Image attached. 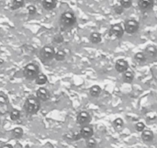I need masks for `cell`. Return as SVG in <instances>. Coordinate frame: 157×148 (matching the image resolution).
<instances>
[{
  "label": "cell",
  "instance_id": "6da1fadb",
  "mask_svg": "<svg viewBox=\"0 0 157 148\" xmlns=\"http://www.w3.org/2000/svg\"><path fill=\"white\" fill-rule=\"evenodd\" d=\"M41 101L39 100L36 96H29L25 99L23 108L25 112L28 115H34L36 114L41 107Z\"/></svg>",
  "mask_w": 157,
  "mask_h": 148
},
{
  "label": "cell",
  "instance_id": "7a4b0ae2",
  "mask_svg": "<svg viewBox=\"0 0 157 148\" xmlns=\"http://www.w3.org/2000/svg\"><path fill=\"white\" fill-rule=\"evenodd\" d=\"M75 23H76V17L72 12H64L60 16V24L63 28H71Z\"/></svg>",
  "mask_w": 157,
  "mask_h": 148
},
{
  "label": "cell",
  "instance_id": "3957f363",
  "mask_svg": "<svg viewBox=\"0 0 157 148\" xmlns=\"http://www.w3.org/2000/svg\"><path fill=\"white\" fill-rule=\"evenodd\" d=\"M55 53L56 50L52 46H45L39 51V57L40 60L44 63H49L54 59Z\"/></svg>",
  "mask_w": 157,
  "mask_h": 148
},
{
  "label": "cell",
  "instance_id": "277c9868",
  "mask_svg": "<svg viewBox=\"0 0 157 148\" xmlns=\"http://www.w3.org/2000/svg\"><path fill=\"white\" fill-rule=\"evenodd\" d=\"M39 74V67L37 64L33 63H28L24 67L23 75L28 80H33Z\"/></svg>",
  "mask_w": 157,
  "mask_h": 148
},
{
  "label": "cell",
  "instance_id": "5b68a950",
  "mask_svg": "<svg viewBox=\"0 0 157 148\" xmlns=\"http://www.w3.org/2000/svg\"><path fill=\"white\" fill-rule=\"evenodd\" d=\"M10 103L8 96L4 92L0 91V116H4L10 113Z\"/></svg>",
  "mask_w": 157,
  "mask_h": 148
},
{
  "label": "cell",
  "instance_id": "8992f818",
  "mask_svg": "<svg viewBox=\"0 0 157 148\" xmlns=\"http://www.w3.org/2000/svg\"><path fill=\"white\" fill-rule=\"evenodd\" d=\"M124 30L128 34H134L140 28V23L134 19H126L124 22Z\"/></svg>",
  "mask_w": 157,
  "mask_h": 148
},
{
  "label": "cell",
  "instance_id": "52a82bcc",
  "mask_svg": "<svg viewBox=\"0 0 157 148\" xmlns=\"http://www.w3.org/2000/svg\"><path fill=\"white\" fill-rule=\"evenodd\" d=\"M125 30L124 28L122 26V25L120 23H116L113 24L111 25L109 29V35L111 36H115L116 38H122L124 35Z\"/></svg>",
  "mask_w": 157,
  "mask_h": 148
},
{
  "label": "cell",
  "instance_id": "ba28073f",
  "mask_svg": "<svg viewBox=\"0 0 157 148\" xmlns=\"http://www.w3.org/2000/svg\"><path fill=\"white\" fill-rule=\"evenodd\" d=\"M91 121V116L87 111H81L77 114L76 123L80 126L88 125V123Z\"/></svg>",
  "mask_w": 157,
  "mask_h": 148
},
{
  "label": "cell",
  "instance_id": "9c48e42d",
  "mask_svg": "<svg viewBox=\"0 0 157 148\" xmlns=\"http://www.w3.org/2000/svg\"><path fill=\"white\" fill-rule=\"evenodd\" d=\"M36 97L42 102H46L50 98V93L47 89L41 87L36 90Z\"/></svg>",
  "mask_w": 157,
  "mask_h": 148
},
{
  "label": "cell",
  "instance_id": "30bf717a",
  "mask_svg": "<svg viewBox=\"0 0 157 148\" xmlns=\"http://www.w3.org/2000/svg\"><path fill=\"white\" fill-rule=\"evenodd\" d=\"M93 134H94V131H93V127L89 126V125L82 126L80 131H79V135H80L81 138L85 139V140L93 137Z\"/></svg>",
  "mask_w": 157,
  "mask_h": 148
},
{
  "label": "cell",
  "instance_id": "8fae6325",
  "mask_svg": "<svg viewBox=\"0 0 157 148\" xmlns=\"http://www.w3.org/2000/svg\"><path fill=\"white\" fill-rule=\"evenodd\" d=\"M115 68H116V70L118 72L123 73V72L127 71L128 69H129V63H128L126 60H123V59H120V60H118L116 62Z\"/></svg>",
  "mask_w": 157,
  "mask_h": 148
},
{
  "label": "cell",
  "instance_id": "7c38bea8",
  "mask_svg": "<svg viewBox=\"0 0 157 148\" xmlns=\"http://www.w3.org/2000/svg\"><path fill=\"white\" fill-rule=\"evenodd\" d=\"M154 0H138V6L143 12H146L152 9Z\"/></svg>",
  "mask_w": 157,
  "mask_h": 148
},
{
  "label": "cell",
  "instance_id": "4fadbf2b",
  "mask_svg": "<svg viewBox=\"0 0 157 148\" xmlns=\"http://www.w3.org/2000/svg\"><path fill=\"white\" fill-rule=\"evenodd\" d=\"M144 54L146 55L147 60H154L157 57V48L152 45H149L145 49Z\"/></svg>",
  "mask_w": 157,
  "mask_h": 148
},
{
  "label": "cell",
  "instance_id": "5bb4252c",
  "mask_svg": "<svg viewBox=\"0 0 157 148\" xmlns=\"http://www.w3.org/2000/svg\"><path fill=\"white\" fill-rule=\"evenodd\" d=\"M42 5L46 10L51 11L56 7L57 1L56 0H43Z\"/></svg>",
  "mask_w": 157,
  "mask_h": 148
},
{
  "label": "cell",
  "instance_id": "9a60e30c",
  "mask_svg": "<svg viewBox=\"0 0 157 148\" xmlns=\"http://www.w3.org/2000/svg\"><path fill=\"white\" fill-rule=\"evenodd\" d=\"M141 137L144 142H151L154 139V134L150 130H144L142 132Z\"/></svg>",
  "mask_w": 157,
  "mask_h": 148
},
{
  "label": "cell",
  "instance_id": "2e32d148",
  "mask_svg": "<svg viewBox=\"0 0 157 148\" xmlns=\"http://www.w3.org/2000/svg\"><path fill=\"white\" fill-rule=\"evenodd\" d=\"M90 41L93 44H99L102 42V36L97 32L92 33L90 36Z\"/></svg>",
  "mask_w": 157,
  "mask_h": 148
},
{
  "label": "cell",
  "instance_id": "e0dca14e",
  "mask_svg": "<svg viewBox=\"0 0 157 148\" xmlns=\"http://www.w3.org/2000/svg\"><path fill=\"white\" fill-rule=\"evenodd\" d=\"M36 84L39 86H43L45 84H47L48 82V78L46 76V74L44 73H39L36 78L35 79Z\"/></svg>",
  "mask_w": 157,
  "mask_h": 148
},
{
  "label": "cell",
  "instance_id": "ac0fdd59",
  "mask_svg": "<svg viewBox=\"0 0 157 148\" xmlns=\"http://www.w3.org/2000/svg\"><path fill=\"white\" fill-rule=\"evenodd\" d=\"M134 74L132 71L127 70L123 72V80L126 84H131L133 81Z\"/></svg>",
  "mask_w": 157,
  "mask_h": 148
},
{
  "label": "cell",
  "instance_id": "d6986e66",
  "mask_svg": "<svg viewBox=\"0 0 157 148\" xmlns=\"http://www.w3.org/2000/svg\"><path fill=\"white\" fill-rule=\"evenodd\" d=\"M102 92V89L99 86L94 85L90 89V94L93 97H98Z\"/></svg>",
  "mask_w": 157,
  "mask_h": 148
},
{
  "label": "cell",
  "instance_id": "ffe728a7",
  "mask_svg": "<svg viewBox=\"0 0 157 148\" xmlns=\"http://www.w3.org/2000/svg\"><path fill=\"white\" fill-rule=\"evenodd\" d=\"M21 117V113L17 109H12L10 111V117L13 121H16Z\"/></svg>",
  "mask_w": 157,
  "mask_h": 148
},
{
  "label": "cell",
  "instance_id": "44dd1931",
  "mask_svg": "<svg viewBox=\"0 0 157 148\" xmlns=\"http://www.w3.org/2000/svg\"><path fill=\"white\" fill-rule=\"evenodd\" d=\"M66 57V53L64 50L63 49H59L58 51H56L55 53V56H54V59H55L56 61L61 62L65 60Z\"/></svg>",
  "mask_w": 157,
  "mask_h": 148
},
{
  "label": "cell",
  "instance_id": "7402d4cb",
  "mask_svg": "<svg viewBox=\"0 0 157 148\" xmlns=\"http://www.w3.org/2000/svg\"><path fill=\"white\" fill-rule=\"evenodd\" d=\"M24 5H25V1L24 0H13L11 9L13 10H19V9L22 8Z\"/></svg>",
  "mask_w": 157,
  "mask_h": 148
},
{
  "label": "cell",
  "instance_id": "603a6c76",
  "mask_svg": "<svg viewBox=\"0 0 157 148\" xmlns=\"http://www.w3.org/2000/svg\"><path fill=\"white\" fill-rule=\"evenodd\" d=\"M12 135L14 138L19 139L23 136V130L21 127H16L12 130Z\"/></svg>",
  "mask_w": 157,
  "mask_h": 148
},
{
  "label": "cell",
  "instance_id": "cb8c5ba5",
  "mask_svg": "<svg viewBox=\"0 0 157 148\" xmlns=\"http://www.w3.org/2000/svg\"><path fill=\"white\" fill-rule=\"evenodd\" d=\"M134 59H135V60L137 62V63H144V62H146V60H147L144 53H142V52L136 53L135 54V56H134Z\"/></svg>",
  "mask_w": 157,
  "mask_h": 148
},
{
  "label": "cell",
  "instance_id": "d4e9b609",
  "mask_svg": "<svg viewBox=\"0 0 157 148\" xmlns=\"http://www.w3.org/2000/svg\"><path fill=\"white\" fill-rule=\"evenodd\" d=\"M113 125L115 129L116 130H121L123 127V125H124V122L122 120L121 118H116V120H113Z\"/></svg>",
  "mask_w": 157,
  "mask_h": 148
},
{
  "label": "cell",
  "instance_id": "484cf974",
  "mask_svg": "<svg viewBox=\"0 0 157 148\" xmlns=\"http://www.w3.org/2000/svg\"><path fill=\"white\" fill-rule=\"evenodd\" d=\"M86 144L88 148H95L96 146V140L93 137H90L86 140Z\"/></svg>",
  "mask_w": 157,
  "mask_h": 148
},
{
  "label": "cell",
  "instance_id": "4316f807",
  "mask_svg": "<svg viewBox=\"0 0 157 148\" xmlns=\"http://www.w3.org/2000/svg\"><path fill=\"white\" fill-rule=\"evenodd\" d=\"M132 0H120V5L123 9H129L132 6Z\"/></svg>",
  "mask_w": 157,
  "mask_h": 148
},
{
  "label": "cell",
  "instance_id": "83f0119b",
  "mask_svg": "<svg viewBox=\"0 0 157 148\" xmlns=\"http://www.w3.org/2000/svg\"><path fill=\"white\" fill-rule=\"evenodd\" d=\"M113 10H114L115 13L118 15L123 14V12H124V9L122 7L121 5H116L113 6Z\"/></svg>",
  "mask_w": 157,
  "mask_h": 148
},
{
  "label": "cell",
  "instance_id": "f1b7e54d",
  "mask_svg": "<svg viewBox=\"0 0 157 148\" xmlns=\"http://www.w3.org/2000/svg\"><path fill=\"white\" fill-rule=\"evenodd\" d=\"M63 41H64V38L62 35L57 34L54 36V42L57 44H60V43H63Z\"/></svg>",
  "mask_w": 157,
  "mask_h": 148
},
{
  "label": "cell",
  "instance_id": "f546056e",
  "mask_svg": "<svg viewBox=\"0 0 157 148\" xmlns=\"http://www.w3.org/2000/svg\"><path fill=\"white\" fill-rule=\"evenodd\" d=\"M145 127H146V126H145V124L143 122H138V123L136 124V130L138 132H143L145 130Z\"/></svg>",
  "mask_w": 157,
  "mask_h": 148
},
{
  "label": "cell",
  "instance_id": "4dcf8cb0",
  "mask_svg": "<svg viewBox=\"0 0 157 148\" xmlns=\"http://www.w3.org/2000/svg\"><path fill=\"white\" fill-rule=\"evenodd\" d=\"M27 10H28V13L30 16H33V15H35L36 13V11H37L36 7L33 5L29 6L27 7Z\"/></svg>",
  "mask_w": 157,
  "mask_h": 148
},
{
  "label": "cell",
  "instance_id": "1f68e13d",
  "mask_svg": "<svg viewBox=\"0 0 157 148\" xmlns=\"http://www.w3.org/2000/svg\"><path fill=\"white\" fill-rule=\"evenodd\" d=\"M0 148H14L11 144H9V143H6V144H4L2 146H0Z\"/></svg>",
  "mask_w": 157,
  "mask_h": 148
},
{
  "label": "cell",
  "instance_id": "d6a6232c",
  "mask_svg": "<svg viewBox=\"0 0 157 148\" xmlns=\"http://www.w3.org/2000/svg\"><path fill=\"white\" fill-rule=\"evenodd\" d=\"M0 124H1V120H0Z\"/></svg>",
  "mask_w": 157,
  "mask_h": 148
},
{
  "label": "cell",
  "instance_id": "836d02e7",
  "mask_svg": "<svg viewBox=\"0 0 157 148\" xmlns=\"http://www.w3.org/2000/svg\"><path fill=\"white\" fill-rule=\"evenodd\" d=\"M155 1H156V3H157V0H155Z\"/></svg>",
  "mask_w": 157,
  "mask_h": 148
}]
</instances>
